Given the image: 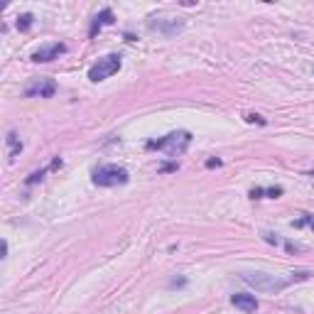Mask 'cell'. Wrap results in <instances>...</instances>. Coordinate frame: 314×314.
Masks as SVG:
<instances>
[{"instance_id":"6da1fadb","label":"cell","mask_w":314,"mask_h":314,"mask_svg":"<svg viewBox=\"0 0 314 314\" xmlns=\"http://www.w3.org/2000/svg\"><path fill=\"white\" fill-rule=\"evenodd\" d=\"M189 145H192V133L189 130H177V133H170L165 138L147 140L145 150H162V152H167V157H179V155L187 152Z\"/></svg>"},{"instance_id":"5bb4252c","label":"cell","mask_w":314,"mask_h":314,"mask_svg":"<svg viewBox=\"0 0 314 314\" xmlns=\"http://www.w3.org/2000/svg\"><path fill=\"white\" fill-rule=\"evenodd\" d=\"M246 120H248V123H258V125H265V123H268L263 115H258V113H246Z\"/></svg>"},{"instance_id":"8992f818","label":"cell","mask_w":314,"mask_h":314,"mask_svg":"<svg viewBox=\"0 0 314 314\" xmlns=\"http://www.w3.org/2000/svg\"><path fill=\"white\" fill-rule=\"evenodd\" d=\"M57 93V84L52 79H34L32 84L25 88L27 98H52Z\"/></svg>"},{"instance_id":"e0dca14e","label":"cell","mask_w":314,"mask_h":314,"mask_svg":"<svg viewBox=\"0 0 314 314\" xmlns=\"http://www.w3.org/2000/svg\"><path fill=\"white\" fill-rule=\"evenodd\" d=\"M265 194V189H260V187H256V189H251V199H260Z\"/></svg>"},{"instance_id":"9c48e42d","label":"cell","mask_w":314,"mask_h":314,"mask_svg":"<svg viewBox=\"0 0 314 314\" xmlns=\"http://www.w3.org/2000/svg\"><path fill=\"white\" fill-rule=\"evenodd\" d=\"M113 10L111 7H103L96 17H93V22H91V29H88V37H96L98 34V29L103 27V25H113Z\"/></svg>"},{"instance_id":"7a4b0ae2","label":"cell","mask_w":314,"mask_h":314,"mask_svg":"<svg viewBox=\"0 0 314 314\" xmlns=\"http://www.w3.org/2000/svg\"><path fill=\"white\" fill-rule=\"evenodd\" d=\"M91 179L96 187H118V184H128L130 174L120 165H98L91 172Z\"/></svg>"},{"instance_id":"3957f363","label":"cell","mask_w":314,"mask_h":314,"mask_svg":"<svg viewBox=\"0 0 314 314\" xmlns=\"http://www.w3.org/2000/svg\"><path fill=\"white\" fill-rule=\"evenodd\" d=\"M147 29H152L157 34H165V37H172V34L184 29V20L177 17V15H170V12H157V15L147 17Z\"/></svg>"},{"instance_id":"30bf717a","label":"cell","mask_w":314,"mask_h":314,"mask_svg":"<svg viewBox=\"0 0 314 314\" xmlns=\"http://www.w3.org/2000/svg\"><path fill=\"white\" fill-rule=\"evenodd\" d=\"M5 143H7V147H10V150H7V160L12 162V160L22 152V143H20V138H17V133H15V130H10V133H7Z\"/></svg>"},{"instance_id":"52a82bcc","label":"cell","mask_w":314,"mask_h":314,"mask_svg":"<svg viewBox=\"0 0 314 314\" xmlns=\"http://www.w3.org/2000/svg\"><path fill=\"white\" fill-rule=\"evenodd\" d=\"M66 52V44H61V42H57V44H49V47H42V49H37V52H32V61H52V59H59L61 54Z\"/></svg>"},{"instance_id":"ac0fdd59","label":"cell","mask_w":314,"mask_h":314,"mask_svg":"<svg viewBox=\"0 0 314 314\" xmlns=\"http://www.w3.org/2000/svg\"><path fill=\"white\" fill-rule=\"evenodd\" d=\"M263 238H265L268 243H280V238H278V236H273V233H263Z\"/></svg>"},{"instance_id":"277c9868","label":"cell","mask_w":314,"mask_h":314,"mask_svg":"<svg viewBox=\"0 0 314 314\" xmlns=\"http://www.w3.org/2000/svg\"><path fill=\"white\" fill-rule=\"evenodd\" d=\"M241 280L246 285L256 287V292H280L287 287V280H280L268 273H241Z\"/></svg>"},{"instance_id":"5b68a950","label":"cell","mask_w":314,"mask_h":314,"mask_svg":"<svg viewBox=\"0 0 314 314\" xmlns=\"http://www.w3.org/2000/svg\"><path fill=\"white\" fill-rule=\"evenodd\" d=\"M120 64H123V61H120V54H106V57H101L88 69V79H91L93 84H98V81H103V79L118 74Z\"/></svg>"},{"instance_id":"d6986e66","label":"cell","mask_w":314,"mask_h":314,"mask_svg":"<svg viewBox=\"0 0 314 314\" xmlns=\"http://www.w3.org/2000/svg\"><path fill=\"white\" fill-rule=\"evenodd\" d=\"M310 177H314V170H312V172H310Z\"/></svg>"},{"instance_id":"7c38bea8","label":"cell","mask_w":314,"mask_h":314,"mask_svg":"<svg viewBox=\"0 0 314 314\" xmlns=\"http://www.w3.org/2000/svg\"><path fill=\"white\" fill-rule=\"evenodd\" d=\"M32 22H34V15H32V12H22V15L17 17V22H15V25H17L20 32H27V29L32 27Z\"/></svg>"},{"instance_id":"2e32d148","label":"cell","mask_w":314,"mask_h":314,"mask_svg":"<svg viewBox=\"0 0 314 314\" xmlns=\"http://www.w3.org/2000/svg\"><path fill=\"white\" fill-rule=\"evenodd\" d=\"M221 165H224V162H221L219 157H211V160H206V167H209V170H214V167H221Z\"/></svg>"},{"instance_id":"4fadbf2b","label":"cell","mask_w":314,"mask_h":314,"mask_svg":"<svg viewBox=\"0 0 314 314\" xmlns=\"http://www.w3.org/2000/svg\"><path fill=\"white\" fill-rule=\"evenodd\" d=\"M292 226H295V229H302V226H310V229L314 231V216H312V214H302V219L292 221Z\"/></svg>"},{"instance_id":"8fae6325","label":"cell","mask_w":314,"mask_h":314,"mask_svg":"<svg viewBox=\"0 0 314 314\" xmlns=\"http://www.w3.org/2000/svg\"><path fill=\"white\" fill-rule=\"evenodd\" d=\"M59 167H61V157H54V162H52L49 167H44V170H39V172H32V174L27 177V184H37V182H42L47 172H49V170H59Z\"/></svg>"},{"instance_id":"ba28073f","label":"cell","mask_w":314,"mask_h":314,"mask_svg":"<svg viewBox=\"0 0 314 314\" xmlns=\"http://www.w3.org/2000/svg\"><path fill=\"white\" fill-rule=\"evenodd\" d=\"M231 305H233V307H238L241 312H246V314H253L258 310L256 295H243V292L231 295Z\"/></svg>"},{"instance_id":"9a60e30c","label":"cell","mask_w":314,"mask_h":314,"mask_svg":"<svg viewBox=\"0 0 314 314\" xmlns=\"http://www.w3.org/2000/svg\"><path fill=\"white\" fill-rule=\"evenodd\" d=\"M265 194H268L270 199H278V197H283V187H268Z\"/></svg>"}]
</instances>
